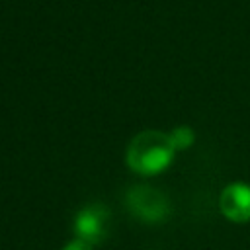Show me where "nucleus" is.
<instances>
[{"label": "nucleus", "instance_id": "nucleus-1", "mask_svg": "<svg viewBox=\"0 0 250 250\" xmlns=\"http://www.w3.org/2000/svg\"><path fill=\"white\" fill-rule=\"evenodd\" d=\"M174 146L170 145L168 133L162 131H141L127 146V166L139 176H156L164 172L174 160Z\"/></svg>", "mask_w": 250, "mask_h": 250}, {"label": "nucleus", "instance_id": "nucleus-2", "mask_svg": "<svg viewBox=\"0 0 250 250\" xmlns=\"http://www.w3.org/2000/svg\"><path fill=\"white\" fill-rule=\"evenodd\" d=\"M127 207L145 223H162L170 215L168 197L150 186H135L133 189H129Z\"/></svg>", "mask_w": 250, "mask_h": 250}, {"label": "nucleus", "instance_id": "nucleus-3", "mask_svg": "<svg viewBox=\"0 0 250 250\" xmlns=\"http://www.w3.org/2000/svg\"><path fill=\"white\" fill-rule=\"evenodd\" d=\"M109 230V209L104 203H90L82 207L74 217L76 238L96 246L102 244Z\"/></svg>", "mask_w": 250, "mask_h": 250}, {"label": "nucleus", "instance_id": "nucleus-4", "mask_svg": "<svg viewBox=\"0 0 250 250\" xmlns=\"http://www.w3.org/2000/svg\"><path fill=\"white\" fill-rule=\"evenodd\" d=\"M221 213L232 223L250 221V186L244 182L229 184L219 195Z\"/></svg>", "mask_w": 250, "mask_h": 250}, {"label": "nucleus", "instance_id": "nucleus-5", "mask_svg": "<svg viewBox=\"0 0 250 250\" xmlns=\"http://www.w3.org/2000/svg\"><path fill=\"white\" fill-rule=\"evenodd\" d=\"M168 139H170V145L174 146V150H184V148H189L195 141V133L191 127L188 125H182V127H176L168 133Z\"/></svg>", "mask_w": 250, "mask_h": 250}, {"label": "nucleus", "instance_id": "nucleus-6", "mask_svg": "<svg viewBox=\"0 0 250 250\" xmlns=\"http://www.w3.org/2000/svg\"><path fill=\"white\" fill-rule=\"evenodd\" d=\"M62 250H94V246L88 244V242H84V240H80V238H74V240L66 242L62 246Z\"/></svg>", "mask_w": 250, "mask_h": 250}]
</instances>
